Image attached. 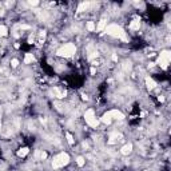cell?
<instances>
[{
    "label": "cell",
    "instance_id": "6da1fadb",
    "mask_svg": "<svg viewBox=\"0 0 171 171\" xmlns=\"http://www.w3.org/2000/svg\"><path fill=\"white\" fill-rule=\"evenodd\" d=\"M104 32H106V35L111 36V38L122 39V40H126V42H127V38H126V32H124V30H123V28H122V26H119L118 23H111V24H108V26L104 28Z\"/></svg>",
    "mask_w": 171,
    "mask_h": 171
},
{
    "label": "cell",
    "instance_id": "7a4b0ae2",
    "mask_svg": "<svg viewBox=\"0 0 171 171\" xmlns=\"http://www.w3.org/2000/svg\"><path fill=\"white\" fill-rule=\"evenodd\" d=\"M75 54H76V46L74 43H64L56 50V55L66 59L72 58Z\"/></svg>",
    "mask_w": 171,
    "mask_h": 171
},
{
    "label": "cell",
    "instance_id": "3957f363",
    "mask_svg": "<svg viewBox=\"0 0 171 171\" xmlns=\"http://www.w3.org/2000/svg\"><path fill=\"white\" fill-rule=\"evenodd\" d=\"M70 155H68L67 152H59L58 155H55L54 156V159H52L51 162V166H52V169L54 170H58V169H62L64 167V166H67L68 163H70Z\"/></svg>",
    "mask_w": 171,
    "mask_h": 171
},
{
    "label": "cell",
    "instance_id": "277c9868",
    "mask_svg": "<svg viewBox=\"0 0 171 171\" xmlns=\"http://www.w3.org/2000/svg\"><path fill=\"white\" fill-rule=\"evenodd\" d=\"M83 118H84L86 123H87L91 128H98V126H99V120L96 119L95 110H92V108L86 110L84 114H83Z\"/></svg>",
    "mask_w": 171,
    "mask_h": 171
},
{
    "label": "cell",
    "instance_id": "5b68a950",
    "mask_svg": "<svg viewBox=\"0 0 171 171\" xmlns=\"http://www.w3.org/2000/svg\"><path fill=\"white\" fill-rule=\"evenodd\" d=\"M170 58H171V54H170L169 50L162 51L155 64H158L162 70H167V67H169V64H170Z\"/></svg>",
    "mask_w": 171,
    "mask_h": 171
},
{
    "label": "cell",
    "instance_id": "8992f818",
    "mask_svg": "<svg viewBox=\"0 0 171 171\" xmlns=\"http://www.w3.org/2000/svg\"><path fill=\"white\" fill-rule=\"evenodd\" d=\"M108 114H110V116H111V119H115V120H119V122H122L124 119V114L118 108H114L111 111H108Z\"/></svg>",
    "mask_w": 171,
    "mask_h": 171
},
{
    "label": "cell",
    "instance_id": "52a82bcc",
    "mask_svg": "<svg viewBox=\"0 0 171 171\" xmlns=\"http://www.w3.org/2000/svg\"><path fill=\"white\" fill-rule=\"evenodd\" d=\"M107 20H108L107 15H103V16H102L100 20L98 22V26H96V28H95V31H96V32H102V31H104V28L107 27Z\"/></svg>",
    "mask_w": 171,
    "mask_h": 171
},
{
    "label": "cell",
    "instance_id": "ba28073f",
    "mask_svg": "<svg viewBox=\"0 0 171 171\" xmlns=\"http://www.w3.org/2000/svg\"><path fill=\"white\" fill-rule=\"evenodd\" d=\"M132 150H134V144L130 142V143H126L124 146H122L120 147V154L122 155H124V156H127V155H130V154L132 152Z\"/></svg>",
    "mask_w": 171,
    "mask_h": 171
},
{
    "label": "cell",
    "instance_id": "9c48e42d",
    "mask_svg": "<svg viewBox=\"0 0 171 171\" xmlns=\"http://www.w3.org/2000/svg\"><path fill=\"white\" fill-rule=\"evenodd\" d=\"M86 11H91V3L90 2L80 3L78 6V8H76V12H78V14H82V12H86Z\"/></svg>",
    "mask_w": 171,
    "mask_h": 171
},
{
    "label": "cell",
    "instance_id": "30bf717a",
    "mask_svg": "<svg viewBox=\"0 0 171 171\" xmlns=\"http://www.w3.org/2000/svg\"><path fill=\"white\" fill-rule=\"evenodd\" d=\"M140 28V19H134L128 24V30L130 31H139Z\"/></svg>",
    "mask_w": 171,
    "mask_h": 171
},
{
    "label": "cell",
    "instance_id": "8fae6325",
    "mask_svg": "<svg viewBox=\"0 0 171 171\" xmlns=\"http://www.w3.org/2000/svg\"><path fill=\"white\" fill-rule=\"evenodd\" d=\"M156 83H155V80H154L152 78H150V76H147V78H146V87H147V90H150V91H151V90H154V88H156Z\"/></svg>",
    "mask_w": 171,
    "mask_h": 171
},
{
    "label": "cell",
    "instance_id": "7c38bea8",
    "mask_svg": "<svg viewBox=\"0 0 171 171\" xmlns=\"http://www.w3.org/2000/svg\"><path fill=\"white\" fill-rule=\"evenodd\" d=\"M100 122L103 124H106V126H110L112 123V119H111V116H110L108 112H104L103 115H102V118H100Z\"/></svg>",
    "mask_w": 171,
    "mask_h": 171
},
{
    "label": "cell",
    "instance_id": "4fadbf2b",
    "mask_svg": "<svg viewBox=\"0 0 171 171\" xmlns=\"http://www.w3.org/2000/svg\"><path fill=\"white\" fill-rule=\"evenodd\" d=\"M96 28V24L94 20H88V22H86V30H87L88 32H94Z\"/></svg>",
    "mask_w": 171,
    "mask_h": 171
},
{
    "label": "cell",
    "instance_id": "5bb4252c",
    "mask_svg": "<svg viewBox=\"0 0 171 171\" xmlns=\"http://www.w3.org/2000/svg\"><path fill=\"white\" fill-rule=\"evenodd\" d=\"M24 64H31L35 62V56L34 54H31V52H28V54H26V56H24Z\"/></svg>",
    "mask_w": 171,
    "mask_h": 171
},
{
    "label": "cell",
    "instance_id": "9a60e30c",
    "mask_svg": "<svg viewBox=\"0 0 171 171\" xmlns=\"http://www.w3.org/2000/svg\"><path fill=\"white\" fill-rule=\"evenodd\" d=\"M28 152H30V148L28 147H22L18 150V152H16V155H18L19 158H24L28 155Z\"/></svg>",
    "mask_w": 171,
    "mask_h": 171
},
{
    "label": "cell",
    "instance_id": "2e32d148",
    "mask_svg": "<svg viewBox=\"0 0 171 171\" xmlns=\"http://www.w3.org/2000/svg\"><path fill=\"white\" fill-rule=\"evenodd\" d=\"M8 35V28L4 24H0V38H6Z\"/></svg>",
    "mask_w": 171,
    "mask_h": 171
},
{
    "label": "cell",
    "instance_id": "e0dca14e",
    "mask_svg": "<svg viewBox=\"0 0 171 171\" xmlns=\"http://www.w3.org/2000/svg\"><path fill=\"white\" fill-rule=\"evenodd\" d=\"M66 138H67V142H68V144H70V146H74V144H75V139H74V136H72L68 131L66 132Z\"/></svg>",
    "mask_w": 171,
    "mask_h": 171
},
{
    "label": "cell",
    "instance_id": "ac0fdd59",
    "mask_svg": "<svg viewBox=\"0 0 171 171\" xmlns=\"http://www.w3.org/2000/svg\"><path fill=\"white\" fill-rule=\"evenodd\" d=\"M76 165H78L79 166V167H83V166L86 165V159H84V158L83 156H78V158H76Z\"/></svg>",
    "mask_w": 171,
    "mask_h": 171
},
{
    "label": "cell",
    "instance_id": "d6986e66",
    "mask_svg": "<svg viewBox=\"0 0 171 171\" xmlns=\"http://www.w3.org/2000/svg\"><path fill=\"white\" fill-rule=\"evenodd\" d=\"M10 64H11V67H12V68H18V67H19V64H20V62H19V59L14 58V59H11Z\"/></svg>",
    "mask_w": 171,
    "mask_h": 171
},
{
    "label": "cell",
    "instance_id": "ffe728a7",
    "mask_svg": "<svg viewBox=\"0 0 171 171\" xmlns=\"http://www.w3.org/2000/svg\"><path fill=\"white\" fill-rule=\"evenodd\" d=\"M90 74H91V76H95V74H96V68H95V67H91V70H90Z\"/></svg>",
    "mask_w": 171,
    "mask_h": 171
},
{
    "label": "cell",
    "instance_id": "44dd1931",
    "mask_svg": "<svg viewBox=\"0 0 171 171\" xmlns=\"http://www.w3.org/2000/svg\"><path fill=\"white\" fill-rule=\"evenodd\" d=\"M0 72H2V67H0Z\"/></svg>",
    "mask_w": 171,
    "mask_h": 171
},
{
    "label": "cell",
    "instance_id": "7402d4cb",
    "mask_svg": "<svg viewBox=\"0 0 171 171\" xmlns=\"http://www.w3.org/2000/svg\"><path fill=\"white\" fill-rule=\"evenodd\" d=\"M144 171H150V170H144Z\"/></svg>",
    "mask_w": 171,
    "mask_h": 171
}]
</instances>
